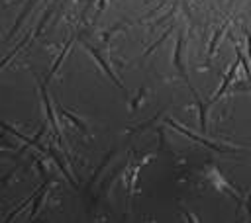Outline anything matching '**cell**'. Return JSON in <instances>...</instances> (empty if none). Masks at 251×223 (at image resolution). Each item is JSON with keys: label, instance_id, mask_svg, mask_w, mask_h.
Segmentation results:
<instances>
[{"label": "cell", "instance_id": "e0dca14e", "mask_svg": "<svg viewBox=\"0 0 251 223\" xmlns=\"http://www.w3.org/2000/svg\"><path fill=\"white\" fill-rule=\"evenodd\" d=\"M243 203H245V209H247V213H249V217H251V192H249V196H247V200H245Z\"/></svg>", "mask_w": 251, "mask_h": 223}, {"label": "cell", "instance_id": "8fae6325", "mask_svg": "<svg viewBox=\"0 0 251 223\" xmlns=\"http://www.w3.org/2000/svg\"><path fill=\"white\" fill-rule=\"evenodd\" d=\"M57 110H59V113H61V115H63L65 119H69V121H71V123H73L75 127H78L80 131H84V133H86V125H84V121H82V119H80L78 115L71 113V112H69V110H65L63 106H57Z\"/></svg>", "mask_w": 251, "mask_h": 223}, {"label": "cell", "instance_id": "2e32d148", "mask_svg": "<svg viewBox=\"0 0 251 223\" xmlns=\"http://www.w3.org/2000/svg\"><path fill=\"white\" fill-rule=\"evenodd\" d=\"M169 33H171V29H167V31H165V33H163V37H161V39H157V41H155V43H153V45H151V47H149V49H147V51H145V53H143V55H145V57H147V55H149V53H151V51H155V49H157V47H159V45H161V43H163V41H165V39H167V37H169Z\"/></svg>", "mask_w": 251, "mask_h": 223}, {"label": "cell", "instance_id": "7a4b0ae2", "mask_svg": "<svg viewBox=\"0 0 251 223\" xmlns=\"http://www.w3.org/2000/svg\"><path fill=\"white\" fill-rule=\"evenodd\" d=\"M167 123H169L173 129H176L178 133L186 135L188 139H192V141H196V143H200V145H204V147H208V149H212V151H216V153H235V151H239V147H224V145H216V143H212L210 139H204V137H200V135H196V133L184 129V127H182L180 123H176L175 119H167Z\"/></svg>", "mask_w": 251, "mask_h": 223}, {"label": "cell", "instance_id": "ba28073f", "mask_svg": "<svg viewBox=\"0 0 251 223\" xmlns=\"http://www.w3.org/2000/svg\"><path fill=\"white\" fill-rule=\"evenodd\" d=\"M47 153L51 155V158H53V162H55V164L59 166V170H63V174H65V178H67V180H69V182H71V184H73V186L76 188V182H75V178H73V174H71V168H69V166H67V164L63 162V158H61V155H59V153H57V151H55L53 147H47Z\"/></svg>", "mask_w": 251, "mask_h": 223}, {"label": "cell", "instance_id": "9c48e42d", "mask_svg": "<svg viewBox=\"0 0 251 223\" xmlns=\"http://www.w3.org/2000/svg\"><path fill=\"white\" fill-rule=\"evenodd\" d=\"M73 43H75V37H71V39H69V41L65 43V47H63V51L59 53V57L55 59V63H53V65H51V68H49V76H47V80H49V78H51V76H53V74L57 72V68H59V67L63 65V59H65V57H67V53L71 51V47H73Z\"/></svg>", "mask_w": 251, "mask_h": 223}, {"label": "cell", "instance_id": "5bb4252c", "mask_svg": "<svg viewBox=\"0 0 251 223\" xmlns=\"http://www.w3.org/2000/svg\"><path fill=\"white\" fill-rule=\"evenodd\" d=\"M29 37H31V35H25V37H24V39L20 41V45H18L16 49H12V51H10V53H8V55H6V57H4L2 61H0V70H2V68H4V67H6V65H8V63H10L12 59H14V57H16V53H18V51H20V49H22V47H24V45H25V43L29 41Z\"/></svg>", "mask_w": 251, "mask_h": 223}, {"label": "cell", "instance_id": "6da1fadb", "mask_svg": "<svg viewBox=\"0 0 251 223\" xmlns=\"http://www.w3.org/2000/svg\"><path fill=\"white\" fill-rule=\"evenodd\" d=\"M37 86H39V94H41V104H43V110H45V115H47V119H49V127H51V131H53V135H55V141L63 147V151H67V147H65V141H63V135H61V129H59V125H57V119H55V112H53V106H51V100H49V94H47V86H45V82L37 76Z\"/></svg>", "mask_w": 251, "mask_h": 223}, {"label": "cell", "instance_id": "9a60e30c", "mask_svg": "<svg viewBox=\"0 0 251 223\" xmlns=\"http://www.w3.org/2000/svg\"><path fill=\"white\" fill-rule=\"evenodd\" d=\"M235 57L239 59V65H243L245 74H247V80H251V65H249V59L243 55V51H241L239 47H235Z\"/></svg>", "mask_w": 251, "mask_h": 223}, {"label": "cell", "instance_id": "ac0fdd59", "mask_svg": "<svg viewBox=\"0 0 251 223\" xmlns=\"http://www.w3.org/2000/svg\"><path fill=\"white\" fill-rule=\"evenodd\" d=\"M104 4H106V0H98V8H96V14H100V12L104 10Z\"/></svg>", "mask_w": 251, "mask_h": 223}, {"label": "cell", "instance_id": "7c38bea8", "mask_svg": "<svg viewBox=\"0 0 251 223\" xmlns=\"http://www.w3.org/2000/svg\"><path fill=\"white\" fill-rule=\"evenodd\" d=\"M229 25V22H224V25L220 27V29H216L214 31V37L210 39V45H208V53H206V59H210L212 55H214V51H216V45H218V39L222 37V33H224V29Z\"/></svg>", "mask_w": 251, "mask_h": 223}, {"label": "cell", "instance_id": "d6986e66", "mask_svg": "<svg viewBox=\"0 0 251 223\" xmlns=\"http://www.w3.org/2000/svg\"><path fill=\"white\" fill-rule=\"evenodd\" d=\"M247 53H249V61H251V35L247 37Z\"/></svg>", "mask_w": 251, "mask_h": 223}, {"label": "cell", "instance_id": "8992f818", "mask_svg": "<svg viewBox=\"0 0 251 223\" xmlns=\"http://www.w3.org/2000/svg\"><path fill=\"white\" fill-rule=\"evenodd\" d=\"M190 92H192L194 102H196V106H198V121H200V129H204V133H206V129H208V106H210V104H204V102L200 100V96H198V92H196L194 86H190Z\"/></svg>", "mask_w": 251, "mask_h": 223}, {"label": "cell", "instance_id": "4fadbf2b", "mask_svg": "<svg viewBox=\"0 0 251 223\" xmlns=\"http://www.w3.org/2000/svg\"><path fill=\"white\" fill-rule=\"evenodd\" d=\"M57 2H59V0H55V2H53V6H51L49 10H45V12H43V16H41V20H39V23L35 25V31H33V37H37V35L41 33V29H43V25H45V23H47V20H49V18L53 16V12H55V6H57Z\"/></svg>", "mask_w": 251, "mask_h": 223}, {"label": "cell", "instance_id": "277c9868", "mask_svg": "<svg viewBox=\"0 0 251 223\" xmlns=\"http://www.w3.org/2000/svg\"><path fill=\"white\" fill-rule=\"evenodd\" d=\"M237 67H239V59L235 57V61L229 65V68H227V72L224 74V80H222V84L218 86V90L214 92V96L208 100V104H214L216 100H220L224 94H226V90L231 86V82H233V78H235V72H237Z\"/></svg>", "mask_w": 251, "mask_h": 223}, {"label": "cell", "instance_id": "3957f363", "mask_svg": "<svg viewBox=\"0 0 251 223\" xmlns=\"http://www.w3.org/2000/svg\"><path fill=\"white\" fill-rule=\"evenodd\" d=\"M82 45H84V49H86V51L92 55V59L98 63V67L104 70V74H106V76H108V78H110V80H112V82H114V84H116L120 90H126V86L122 84V80L118 78V74L114 72V68L110 67V63L104 59V55L100 53V49H96V47H94V45H90L88 41H82Z\"/></svg>", "mask_w": 251, "mask_h": 223}, {"label": "cell", "instance_id": "30bf717a", "mask_svg": "<svg viewBox=\"0 0 251 223\" xmlns=\"http://www.w3.org/2000/svg\"><path fill=\"white\" fill-rule=\"evenodd\" d=\"M45 192H47V182H43V184L39 186V190L35 192V196H33V207H31V211H29V217H35V215H37V211H39V207H41V203H43V200H45Z\"/></svg>", "mask_w": 251, "mask_h": 223}, {"label": "cell", "instance_id": "52a82bcc", "mask_svg": "<svg viewBox=\"0 0 251 223\" xmlns=\"http://www.w3.org/2000/svg\"><path fill=\"white\" fill-rule=\"evenodd\" d=\"M37 2H39V0H29V2H27V4H25V6L22 8V12H20V16H18V20L14 22V25H12V29L8 31V35H6V39H10V37H12V35H14V33H16V31H18V29L22 27V23H24V22H25V18H27V14H29V12H31V10L35 8V4H37Z\"/></svg>", "mask_w": 251, "mask_h": 223}, {"label": "cell", "instance_id": "5b68a950", "mask_svg": "<svg viewBox=\"0 0 251 223\" xmlns=\"http://www.w3.org/2000/svg\"><path fill=\"white\" fill-rule=\"evenodd\" d=\"M182 49H184V33H182V31H178V35H176V45H175V51H173V67L180 72V76L184 78V82H186V84H188V88H190L192 84L188 82L186 72H184V65H182Z\"/></svg>", "mask_w": 251, "mask_h": 223}]
</instances>
